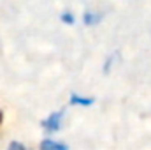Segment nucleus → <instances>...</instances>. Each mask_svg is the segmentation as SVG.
Instances as JSON below:
<instances>
[{"mask_svg": "<svg viewBox=\"0 0 151 150\" xmlns=\"http://www.w3.org/2000/svg\"><path fill=\"white\" fill-rule=\"evenodd\" d=\"M63 122V111H53L51 115H47V118L42 120V127L47 133H58Z\"/></svg>", "mask_w": 151, "mask_h": 150, "instance_id": "1", "label": "nucleus"}, {"mask_svg": "<svg viewBox=\"0 0 151 150\" xmlns=\"http://www.w3.org/2000/svg\"><path fill=\"white\" fill-rule=\"evenodd\" d=\"M102 20H104V14H102V12H91V11H86L84 16H83V23H84L86 27H95V25H99Z\"/></svg>", "mask_w": 151, "mask_h": 150, "instance_id": "2", "label": "nucleus"}, {"mask_svg": "<svg viewBox=\"0 0 151 150\" xmlns=\"http://www.w3.org/2000/svg\"><path fill=\"white\" fill-rule=\"evenodd\" d=\"M40 150H69V145L47 138V140H42V143H40Z\"/></svg>", "mask_w": 151, "mask_h": 150, "instance_id": "3", "label": "nucleus"}, {"mask_svg": "<svg viewBox=\"0 0 151 150\" xmlns=\"http://www.w3.org/2000/svg\"><path fill=\"white\" fill-rule=\"evenodd\" d=\"M93 97H84V95H79V94H70V104L76 106H91L93 104Z\"/></svg>", "mask_w": 151, "mask_h": 150, "instance_id": "4", "label": "nucleus"}, {"mask_svg": "<svg viewBox=\"0 0 151 150\" xmlns=\"http://www.w3.org/2000/svg\"><path fill=\"white\" fill-rule=\"evenodd\" d=\"M60 20H62L65 25H74L76 23V16H72L70 12H62V14H60Z\"/></svg>", "mask_w": 151, "mask_h": 150, "instance_id": "5", "label": "nucleus"}, {"mask_svg": "<svg viewBox=\"0 0 151 150\" xmlns=\"http://www.w3.org/2000/svg\"><path fill=\"white\" fill-rule=\"evenodd\" d=\"M7 150H30V149H27L23 143H19V141H11L9 143V147H7Z\"/></svg>", "mask_w": 151, "mask_h": 150, "instance_id": "6", "label": "nucleus"}, {"mask_svg": "<svg viewBox=\"0 0 151 150\" xmlns=\"http://www.w3.org/2000/svg\"><path fill=\"white\" fill-rule=\"evenodd\" d=\"M113 62H114V55H113V57H109V58L106 60V64H104V67H102L106 74H109V71H111V66H113Z\"/></svg>", "mask_w": 151, "mask_h": 150, "instance_id": "7", "label": "nucleus"}]
</instances>
